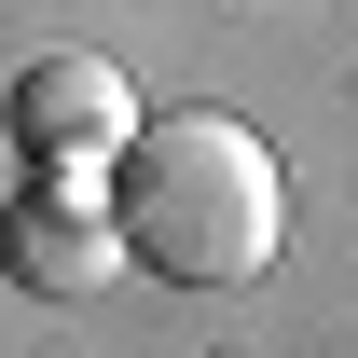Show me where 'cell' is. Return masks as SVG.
<instances>
[{"label": "cell", "instance_id": "cell-2", "mask_svg": "<svg viewBox=\"0 0 358 358\" xmlns=\"http://www.w3.org/2000/svg\"><path fill=\"white\" fill-rule=\"evenodd\" d=\"M0 124H14V152H28L42 179H83V166H110V152L138 138V96H124L110 55H42V69H14Z\"/></svg>", "mask_w": 358, "mask_h": 358}, {"label": "cell", "instance_id": "cell-3", "mask_svg": "<svg viewBox=\"0 0 358 358\" xmlns=\"http://www.w3.org/2000/svg\"><path fill=\"white\" fill-rule=\"evenodd\" d=\"M0 262H14V289H42V303H83L96 275H124V234L96 221L69 179H28L0 207Z\"/></svg>", "mask_w": 358, "mask_h": 358}, {"label": "cell", "instance_id": "cell-1", "mask_svg": "<svg viewBox=\"0 0 358 358\" xmlns=\"http://www.w3.org/2000/svg\"><path fill=\"white\" fill-rule=\"evenodd\" d=\"M110 234L179 289H248L289 248V179L234 110H166L110 152Z\"/></svg>", "mask_w": 358, "mask_h": 358}]
</instances>
